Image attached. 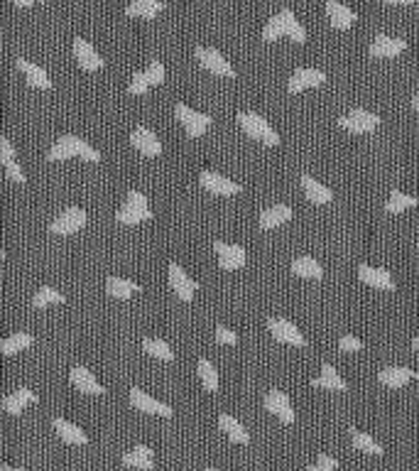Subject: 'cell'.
Here are the masks:
<instances>
[{
    "instance_id": "1",
    "label": "cell",
    "mask_w": 419,
    "mask_h": 471,
    "mask_svg": "<svg viewBox=\"0 0 419 471\" xmlns=\"http://www.w3.org/2000/svg\"><path fill=\"white\" fill-rule=\"evenodd\" d=\"M279 37H289L297 44L307 42V30L294 18L292 10H279L275 18L265 25V30H262V40H265V42H275Z\"/></svg>"
},
{
    "instance_id": "2",
    "label": "cell",
    "mask_w": 419,
    "mask_h": 471,
    "mask_svg": "<svg viewBox=\"0 0 419 471\" xmlns=\"http://www.w3.org/2000/svg\"><path fill=\"white\" fill-rule=\"evenodd\" d=\"M69 157H81V160H86V162H98L101 155H98V150H93L89 143L81 141V138H76V136L59 138V141L51 145L49 155H47L49 162H59V160H69Z\"/></svg>"
},
{
    "instance_id": "3",
    "label": "cell",
    "mask_w": 419,
    "mask_h": 471,
    "mask_svg": "<svg viewBox=\"0 0 419 471\" xmlns=\"http://www.w3.org/2000/svg\"><path fill=\"white\" fill-rule=\"evenodd\" d=\"M118 224H126V226H133V224H142V221H150L152 219V211H150V204H147V196L140 194V191H128V199L126 204H123V209L118 211Z\"/></svg>"
},
{
    "instance_id": "4",
    "label": "cell",
    "mask_w": 419,
    "mask_h": 471,
    "mask_svg": "<svg viewBox=\"0 0 419 471\" xmlns=\"http://www.w3.org/2000/svg\"><path fill=\"white\" fill-rule=\"evenodd\" d=\"M238 123H241V128L245 131V136L270 145V148L279 145V136L275 133V128H272L262 116H257V113H238Z\"/></svg>"
},
{
    "instance_id": "5",
    "label": "cell",
    "mask_w": 419,
    "mask_h": 471,
    "mask_svg": "<svg viewBox=\"0 0 419 471\" xmlns=\"http://www.w3.org/2000/svg\"><path fill=\"white\" fill-rule=\"evenodd\" d=\"M174 116L179 118V123L184 126V131L189 138H201L211 128V123H214L211 116L194 111V108H189L186 103H177V106H174Z\"/></svg>"
},
{
    "instance_id": "6",
    "label": "cell",
    "mask_w": 419,
    "mask_h": 471,
    "mask_svg": "<svg viewBox=\"0 0 419 471\" xmlns=\"http://www.w3.org/2000/svg\"><path fill=\"white\" fill-rule=\"evenodd\" d=\"M339 126L344 131L353 133V136H365V133H372L377 126H380V118L375 113L365 111V108H353L351 113H346L344 118H339Z\"/></svg>"
},
{
    "instance_id": "7",
    "label": "cell",
    "mask_w": 419,
    "mask_h": 471,
    "mask_svg": "<svg viewBox=\"0 0 419 471\" xmlns=\"http://www.w3.org/2000/svg\"><path fill=\"white\" fill-rule=\"evenodd\" d=\"M86 221H89V216H86L84 209H79V206H69V209L61 211V214L49 224V234L71 236V234H76L79 229H84Z\"/></svg>"
},
{
    "instance_id": "8",
    "label": "cell",
    "mask_w": 419,
    "mask_h": 471,
    "mask_svg": "<svg viewBox=\"0 0 419 471\" xmlns=\"http://www.w3.org/2000/svg\"><path fill=\"white\" fill-rule=\"evenodd\" d=\"M326 84V74L322 69H309V66H299L294 69V74L289 76L287 81V91L289 94H302L307 89H317V86Z\"/></svg>"
},
{
    "instance_id": "9",
    "label": "cell",
    "mask_w": 419,
    "mask_h": 471,
    "mask_svg": "<svg viewBox=\"0 0 419 471\" xmlns=\"http://www.w3.org/2000/svg\"><path fill=\"white\" fill-rule=\"evenodd\" d=\"M196 59H199V64L204 66L206 71H211V74L224 76V79H233V76H236V69L229 64V59H224L221 52L211 47H196Z\"/></svg>"
},
{
    "instance_id": "10",
    "label": "cell",
    "mask_w": 419,
    "mask_h": 471,
    "mask_svg": "<svg viewBox=\"0 0 419 471\" xmlns=\"http://www.w3.org/2000/svg\"><path fill=\"white\" fill-rule=\"evenodd\" d=\"M214 251H216V256H219L221 270H241V268L245 266V261H248L245 248L236 246V243L216 241L214 243Z\"/></svg>"
},
{
    "instance_id": "11",
    "label": "cell",
    "mask_w": 419,
    "mask_h": 471,
    "mask_svg": "<svg viewBox=\"0 0 419 471\" xmlns=\"http://www.w3.org/2000/svg\"><path fill=\"white\" fill-rule=\"evenodd\" d=\"M267 329H270V334L275 336V341H282V344H289V346H304L307 344L304 334L294 327L289 319H282V317L267 319Z\"/></svg>"
},
{
    "instance_id": "12",
    "label": "cell",
    "mask_w": 419,
    "mask_h": 471,
    "mask_svg": "<svg viewBox=\"0 0 419 471\" xmlns=\"http://www.w3.org/2000/svg\"><path fill=\"white\" fill-rule=\"evenodd\" d=\"M199 184L216 196H233V194H241L243 191L241 184L231 182L229 177H221V174L211 172V169H204V172L199 174Z\"/></svg>"
},
{
    "instance_id": "13",
    "label": "cell",
    "mask_w": 419,
    "mask_h": 471,
    "mask_svg": "<svg viewBox=\"0 0 419 471\" xmlns=\"http://www.w3.org/2000/svg\"><path fill=\"white\" fill-rule=\"evenodd\" d=\"M169 287L174 290V294H177L182 302H191L196 294V282L186 275L179 263H169Z\"/></svg>"
},
{
    "instance_id": "14",
    "label": "cell",
    "mask_w": 419,
    "mask_h": 471,
    "mask_svg": "<svg viewBox=\"0 0 419 471\" xmlns=\"http://www.w3.org/2000/svg\"><path fill=\"white\" fill-rule=\"evenodd\" d=\"M130 143L145 157H159V155H162V143H159V138L145 126H140L130 133Z\"/></svg>"
},
{
    "instance_id": "15",
    "label": "cell",
    "mask_w": 419,
    "mask_h": 471,
    "mask_svg": "<svg viewBox=\"0 0 419 471\" xmlns=\"http://www.w3.org/2000/svg\"><path fill=\"white\" fill-rule=\"evenodd\" d=\"M405 49H407L405 40L387 37V35H377V37L372 40L368 54L372 56V59H392V56H400Z\"/></svg>"
},
{
    "instance_id": "16",
    "label": "cell",
    "mask_w": 419,
    "mask_h": 471,
    "mask_svg": "<svg viewBox=\"0 0 419 471\" xmlns=\"http://www.w3.org/2000/svg\"><path fill=\"white\" fill-rule=\"evenodd\" d=\"M326 15H329V23L334 30H351L358 20V15L339 0H326Z\"/></svg>"
},
{
    "instance_id": "17",
    "label": "cell",
    "mask_w": 419,
    "mask_h": 471,
    "mask_svg": "<svg viewBox=\"0 0 419 471\" xmlns=\"http://www.w3.org/2000/svg\"><path fill=\"white\" fill-rule=\"evenodd\" d=\"M130 405L138 407L140 412H150V415H159V417H172V407L164 405V403L154 400V398H150L147 393L138 390V388H133L130 390Z\"/></svg>"
},
{
    "instance_id": "18",
    "label": "cell",
    "mask_w": 419,
    "mask_h": 471,
    "mask_svg": "<svg viewBox=\"0 0 419 471\" xmlns=\"http://www.w3.org/2000/svg\"><path fill=\"white\" fill-rule=\"evenodd\" d=\"M265 407H267V412L277 415L284 424H292L294 422V407H292V403H289L287 393L270 390L265 395Z\"/></svg>"
},
{
    "instance_id": "19",
    "label": "cell",
    "mask_w": 419,
    "mask_h": 471,
    "mask_svg": "<svg viewBox=\"0 0 419 471\" xmlns=\"http://www.w3.org/2000/svg\"><path fill=\"white\" fill-rule=\"evenodd\" d=\"M74 56H76V61H79V66L84 71H98L103 66L101 54L93 49L91 42H86V40H81V37L74 40Z\"/></svg>"
},
{
    "instance_id": "20",
    "label": "cell",
    "mask_w": 419,
    "mask_h": 471,
    "mask_svg": "<svg viewBox=\"0 0 419 471\" xmlns=\"http://www.w3.org/2000/svg\"><path fill=\"white\" fill-rule=\"evenodd\" d=\"M358 278H360V280H363L365 285L375 287V290H385V292H395V280H392L390 273L382 270V268L360 266V268H358Z\"/></svg>"
},
{
    "instance_id": "21",
    "label": "cell",
    "mask_w": 419,
    "mask_h": 471,
    "mask_svg": "<svg viewBox=\"0 0 419 471\" xmlns=\"http://www.w3.org/2000/svg\"><path fill=\"white\" fill-rule=\"evenodd\" d=\"M69 378L71 383L79 388V393H86V395H101V393H106V388H103L101 383L96 381V376H93L89 369H84V366H74Z\"/></svg>"
},
{
    "instance_id": "22",
    "label": "cell",
    "mask_w": 419,
    "mask_h": 471,
    "mask_svg": "<svg viewBox=\"0 0 419 471\" xmlns=\"http://www.w3.org/2000/svg\"><path fill=\"white\" fill-rule=\"evenodd\" d=\"M415 378H419V374H415L412 369H405V366H390V369H382L377 374V381L387 388H405Z\"/></svg>"
},
{
    "instance_id": "23",
    "label": "cell",
    "mask_w": 419,
    "mask_h": 471,
    "mask_svg": "<svg viewBox=\"0 0 419 471\" xmlns=\"http://www.w3.org/2000/svg\"><path fill=\"white\" fill-rule=\"evenodd\" d=\"M32 403H37V393H32L30 388H18V390L10 393V395L5 398L3 407H5V412H10V415H20V412H23L28 405H32Z\"/></svg>"
},
{
    "instance_id": "24",
    "label": "cell",
    "mask_w": 419,
    "mask_h": 471,
    "mask_svg": "<svg viewBox=\"0 0 419 471\" xmlns=\"http://www.w3.org/2000/svg\"><path fill=\"white\" fill-rule=\"evenodd\" d=\"M18 69L25 74V79H28L30 86H35V89H51V79L47 76V71L42 69L40 64H32V61L28 59H18Z\"/></svg>"
},
{
    "instance_id": "25",
    "label": "cell",
    "mask_w": 419,
    "mask_h": 471,
    "mask_svg": "<svg viewBox=\"0 0 419 471\" xmlns=\"http://www.w3.org/2000/svg\"><path fill=\"white\" fill-rule=\"evenodd\" d=\"M302 187H304V194H307V199L312 201V204H329V201H334V191L329 187H324L322 182H317V179L312 177V174H302Z\"/></svg>"
},
{
    "instance_id": "26",
    "label": "cell",
    "mask_w": 419,
    "mask_h": 471,
    "mask_svg": "<svg viewBox=\"0 0 419 471\" xmlns=\"http://www.w3.org/2000/svg\"><path fill=\"white\" fill-rule=\"evenodd\" d=\"M123 464L126 467H135L138 471H152L154 469V457H152V449L145 447V444H138L135 449L123 457Z\"/></svg>"
},
{
    "instance_id": "27",
    "label": "cell",
    "mask_w": 419,
    "mask_h": 471,
    "mask_svg": "<svg viewBox=\"0 0 419 471\" xmlns=\"http://www.w3.org/2000/svg\"><path fill=\"white\" fill-rule=\"evenodd\" d=\"M164 10L162 0H133L130 5L126 8L128 18H142V20H152L157 18V13Z\"/></svg>"
},
{
    "instance_id": "28",
    "label": "cell",
    "mask_w": 419,
    "mask_h": 471,
    "mask_svg": "<svg viewBox=\"0 0 419 471\" xmlns=\"http://www.w3.org/2000/svg\"><path fill=\"white\" fill-rule=\"evenodd\" d=\"M312 386H314V388H324V390H339V393L348 390V383H346L344 378L336 374L334 366H331V364H324V366H322V376L314 378Z\"/></svg>"
},
{
    "instance_id": "29",
    "label": "cell",
    "mask_w": 419,
    "mask_h": 471,
    "mask_svg": "<svg viewBox=\"0 0 419 471\" xmlns=\"http://www.w3.org/2000/svg\"><path fill=\"white\" fill-rule=\"evenodd\" d=\"M292 219V209L287 204H275L260 214V229H277Z\"/></svg>"
},
{
    "instance_id": "30",
    "label": "cell",
    "mask_w": 419,
    "mask_h": 471,
    "mask_svg": "<svg viewBox=\"0 0 419 471\" xmlns=\"http://www.w3.org/2000/svg\"><path fill=\"white\" fill-rule=\"evenodd\" d=\"M106 290H108V294H111V297H116V299H130L133 294L140 292L142 287H140L135 280H128V278L113 275V278H108Z\"/></svg>"
},
{
    "instance_id": "31",
    "label": "cell",
    "mask_w": 419,
    "mask_h": 471,
    "mask_svg": "<svg viewBox=\"0 0 419 471\" xmlns=\"http://www.w3.org/2000/svg\"><path fill=\"white\" fill-rule=\"evenodd\" d=\"M54 429H56V434H59V439H64L66 444H86L89 442V437H86L84 429L76 427L74 422L64 420V417H56Z\"/></svg>"
},
{
    "instance_id": "32",
    "label": "cell",
    "mask_w": 419,
    "mask_h": 471,
    "mask_svg": "<svg viewBox=\"0 0 419 471\" xmlns=\"http://www.w3.org/2000/svg\"><path fill=\"white\" fill-rule=\"evenodd\" d=\"M292 273L299 278H307V280H322L324 270L312 256H299L297 261L292 263Z\"/></svg>"
},
{
    "instance_id": "33",
    "label": "cell",
    "mask_w": 419,
    "mask_h": 471,
    "mask_svg": "<svg viewBox=\"0 0 419 471\" xmlns=\"http://www.w3.org/2000/svg\"><path fill=\"white\" fill-rule=\"evenodd\" d=\"M412 206H419L417 196H410L400 189H392L390 191V199L385 201V211L387 214H402V211L412 209Z\"/></svg>"
},
{
    "instance_id": "34",
    "label": "cell",
    "mask_w": 419,
    "mask_h": 471,
    "mask_svg": "<svg viewBox=\"0 0 419 471\" xmlns=\"http://www.w3.org/2000/svg\"><path fill=\"white\" fill-rule=\"evenodd\" d=\"M219 427L224 429L226 434H229L231 442H236V444H248V442H250V434L245 432V427H243V424L238 422L236 417L221 415L219 417Z\"/></svg>"
},
{
    "instance_id": "35",
    "label": "cell",
    "mask_w": 419,
    "mask_h": 471,
    "mask_svg": "<svg viewBox=\"0 0 419 471\" xmlns=\"http://www.w3.org/2000/svg\"><path fill=\"white\" fill-rule=\"evenodd\" d=\"M30 346H32V336H30L28 331H18V334L0 341V351H3V356H15V354H20V351L30 349Z\"/></svg>"
},
{
    "instance_id": "36",
    "label": "cell",
    "mask_w": 419,
    "mask_h": 471,
    "mask_svg": "<svg viewBox=\"0 0 419 471\" xmlns=\"http://www.w3.org/2000/svg\"><path fill=\"white\" fill-rule=\"evenodd\" d=\"M196 374H199V381L206 390L209 393L219 390V374H216L214 364H211L209 359H199V364H196Z\"/></svg>"
},
{
    "instance_id": "37",
    "label": "cell",
    "mask_w": 419,
    "mask_h": 471,
    "mask_svg": "<svg viewBox=\"0 0 419 471\" xmlns=\"http://www.w3.org/2000/svg\"><path fill=\"white\" fill-rule=\"evenodd\" d=\"M61 302H64V294H61L59 290L49 287V285L40 287L37 294L32 297V307L35 309H44V307H49V304H61Z\"/></svg>"
},
{
    "instance_id": "38",
    "label": "cell",
    "mask_w": 419,
    "mask_h": 471,
    "mask_svg": "<svg viewBox=\"0 0 419 471\" xmlns=\"http://www.w3.org/2000/svg\"><path fill=\"white\" fill-rule=\"evenodd\" d=\"M142 349H145V354H150L152 359H159V361H172L174 359L172 346L162 339H145Z\"/></svg>"
},
{
    "instance_id": "39",
    "label": "cell",
    "mask_w": 419,
    "mask_h": 471,
    "mask_svg": "<svg viewBox=\"0 0 419 471\" xmlns=\"http://www.w3.org/2000/svg\"><path fill=\"white\" fill-rule=\"evenodd\" d=\"M351 439H353V447L358 449V452L375 454V457H380V454H385V452H382V447L375 442V439L370 437V434L358 432V429H351Z\"/></svg>"
},
{
    "instance_id": "40",
    "label": "cell",
    "mask_w": 419,
    "mask_h": 471,
    "mask_svg": "<svg viewBox=\"0 0 419 471\" xmlns=\"http://www.w3.org/2000/svg\"><path fill=\"white\" fill-rule=\"evenodd\" d=\"M150 79H147V74L145 71H138V74H133V79H130V86H128V94H133V96H142V94H147L150 91Z\"/></svg>"
},
{
    "instance_id": "41",
    "label": "cell",
    "mask_w": 419,
    "mask_h": 471,
    "mask_svg": "<svg viewBox=\"0 0 419 471\" xmlns=\"http://www.w3.org/2000/svg\"><path fill=\"white\" fill-rule=\"evenodd\" d=\"M145 74H147V79H150V84L152 86H159L164 81V64L159 59H152L150 61V66L145 69Z\"/></svg>"
},
{
    "instance_id": "42",
    "label": "cell",
    "mask_w": 419,
    "mask_h": 471,
    "mask_svg": "<svg viewBox=\"0 0 419 471\" xmlns=\"http://www.w3.org/2000/svg\"><path fill=\"white\" fill-rule=\"evenodd\" d=\"M336 469H339V462L331 454H319L317 464L309 467V471H336Z\"/></svg>"
},
{
    "instance_id": "43",
    "label": "cell",
    "mask_w": 419,
    "mask_h": 471,
    "mask_svg": "<svg viewBox=\"0 0 419 471\" xmlns=\"http://www.w3.org/2000/svg\"><path fill=\"white\" fill-rule=\"evenodd\" d=\"M339 349H341V351H346V354H353V351H360V349H363V341L356 339L353 334H346V336H341Z\"/></svg>"
},
{
    "instance_id": "44",
    "label": "cell",
    "mask_w": 419,
    "mask_h": 471,
    "mask_svg": "<svg viewBox=\"0 0 419 471\" xmlns=\"http://www.w3.org/2000/svg\"><path fill=\"white\" fill-rule=\"evenodd\" d=\"M214 336H216V344H226V346H233L238 341V334L236 331H231V329H226V327H216V331H214Z\"/></svg>"
},
{
    "instance_id": "45",
    "label": "cell",
    "mask_w": 419,
    "mask_h": 471,
    "mask_svg": "<svg viewBox=\"0 0 419 471\" xmlns=\"http://www.w3.org/2000/svg\"><path fill=\"white\" fill-rule=\"evenodd\" d=\"M13 160H15V148H13V143H10V138L3 136L0 138V162L8 165V162H13Z\"/></svg>"
},
{
    "instance_id": "46",
    "label": "cell",
    "mask_w": 419,
    "mask_h": 471,
    "mask_svg": "<svg viewBox=\"0 0 419 471\" xmlns=\"http://www.w3.org/2000/svg\"><path fill=\"white\" fill-rule=\"evenodd\" d=\"M3 167H5V174H8V177L13 179L15 184H25V174H23V169H20L18 160H13V162L3 165Z\"/></svg>"
},
{
    "instance_id": "47",
    "label": "cell",
    "mask_w": 419,
    "mask_h": 471,
    "mask_svg": "<svg viewBox=\"0 0 419 471\" xmlns=\"http://www.w3.org/2000/svg\"><path fill=\"white\" fill-rule=\"evenodd\" d=\"M35 3H42V0H13V5H18V8H30Z\"/></svg>"
},
{
    "instance_id": "48",
    "label": "cell",
    "mask_w": 419,
    "mask_h": 471,
    "mask_svg": "<svg viewBox=\"0 0 419 471\" xmlns=\"http://www.w3.org/2000/svg\"><path fill=\"white\" fill-rule=\"evenodd\" d=\"M380 3H387V5H412V3H417V0H380Z\"/></svg>"
},
{
    "instance_id": "49",
    "label": "cell",
    "mask_w": 419,
    "mask_h": 471,
    "mask_svg": "<svg viewBox=\"0 0 419 471\" xmlns=\"http://www.w3.org/2000/svg\"><path fill=\"white\" fill-rule=\"evenodd\" d=\"M412 108H415V111H419V91L415 94V98H412Z\"/></svg>"
},
{
    "instance_id": "50",
    "label": "cell",
    "mask_w": 419,
    "mask_h": 471,
    "mask_svg": "<svg viewBox=\"0 0 419 471\" xmlns=\"http://www.w3.org/2000/svg\"><path fill=\"white\" fill-rule=\"evenodd\" d=\"M412 349H415V351H419V331H417V334H415V339H412Z\"/></svg>"
},
{
    "instance_id": "51",
    "label": "cell",
    "mask_w": 419,
    "mask_h": 471,
    "mask_svg": "<svg viewBox=\"0 0 419 471\" xmlns=\"http://www.w3.org/2000/svg\"><path fill=\"white\" fill-rule=\"evenodd\" d=\"M0 471H25V469H13V467H0Z\"/></svg>"
},
{
    "instance_id": "52",
    "label": "cell",
    "mask_w": 419,
    "mask_h": 471,
    "mask_svg": "<svg viewBox=\"0 0 419 471\" xmlns=\"http://www.w3.org/2000/svg\"><path fill=\"white\" fill-rule=\"evenodd\" d=\"M206 471H219V469H214V467H209V469H206Z\"/></svg>"
}]
</instances>
